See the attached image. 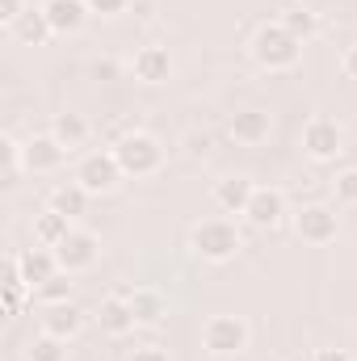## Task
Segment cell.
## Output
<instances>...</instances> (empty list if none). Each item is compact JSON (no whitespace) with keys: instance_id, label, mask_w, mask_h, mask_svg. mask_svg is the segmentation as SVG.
I'll use <instances>...</instances> for the list:
<instances>
[{"instance_id":"obj_1","label":"cell","mask_w":357,"mask_h":361,"mask_svg":"<svg viewBox=\"0 0 357 361\" xmlns=\"http://www.w3.org/2000/svg\"><path fill=\"white\" fill-rule=\"evenodd\" d=\"M298 55H303V42L294 34H286L277 21L273 25H261L253 34V59L265 72H290V68H298Z\"/></svg>"},{"instance_id":"obj_2","label":"cell","mask_w":357,"mask_h":361,"mask_svg":"<svg viewBox=\"0 0 357 361\" xmlns=\"http://www.w3.org/2000/svg\"><path fill=\"white\" fill-rule=\"evenodd\" d=\"M189 248L202 257V261H231L236 252H240V231H236V223H227V219H202V223H193V231H189Z\"/></svg>"},{"instance_id":"obj_3","label":"cell","mask_w":357,"mask_h":361,"mask_svg":"<svg viewBox=\"0 0 357 361\" xmlns=\"http://www.w3.org/2000/svg\"><path fill=\"white\" fill-rule=\"evenodd\" d=\"M114 156H118V164H122L126 177H152V173L164 164V147H160L147 130H135V135H126L122 143H114Z\"/></svg>"},{"instance_id":"obj_4","label":"cell","mask_w":357,"mask_h":361,"mask_svg":"<svg viewBox=\"0 0 357 361\" xmlns=\"http://www.w3.org/2000/svg\"><path fill=\"white\" fill-rule=\"evenodd\" d=\"M248 324L240 315H210L206 328H202V349L214 353V357H231V353H244L248 349Z\"/></svg>"},{"instance_id":"obj_5","label":"cell","mask_w":357,"mask_h":361,"mask_svg":"<svg viewBox=\"0 0 357 361\" xmlns=\"http://www.w3.org/2000/svg\"><path fill=\"white\" fill-rule=\"evenodd\" d=\"M337 231H341V219H337V210H332V206L311 202V206L294 210V235H298L303 244L324 248V244H332V240H337Z\"/></svg>"},{"instance_id":"obj_6","label":"cell","mask_w":357,"mask_h":361,"mask_svg":"<svg viewBox=\"0 0 357 361\" xmlns=\"http://www.w3.org/2000/svg\"><path fill=\"white\" fill-rule=\"evenodd\" d=\"M303 152H307L311 160L328 164V160H337V156L345 152V130H341L332 118H311V122L303 126Z\"/></svg>"},{"instance_id":"obj_7","label":"cell","mask_w":357,"mask_h":361,"mask_svg":"<svg viewBox=\"0 0 357 361\" xmlns=\"http://www.w3.org/2000/svg\"><path fill=\"white\" fill-rule=\"evenodd\" d=\"M122 177H126V173H122V164H118L114 152H92V156L80 160V169H76V180H80L89 193H109Z\"/></svg>"},{"instance_id":"obj_8","label":"cell","mask_w":357,"mask_h":361,"mask_svg":"<svg viewBox=\"0 0 357 361\" xmlns=\"http://www.w3.org/2000/svg\"><path fill=\"white\" fill-rule=\"evenodd\" d=\"M55 257H59V269L68 273H85L97 265V257H101V240L92 235V231H68V240L55 248Z\"/></svg>"},{"instance_id":"obj_9","label":"cell","mask_w":357,"mask_h":361,"mask_svg":"<svg viewBox=\"0 0 357 361\" xmlns=\"http://www.w3.org/2000/svg\"><path fill=\"white\" fill-rule=\"evenodd\" d=\"M244 219L253 223V227H277L282 219H286V193L282 189H273V185H257L253 189V202H248V210H244Z\"/></svg>"},{"instance_id":"obj_10","label":"cell","mask_w":357,"mask_h":361,"mask_svg":"<svg viewBox=\"0 0 357 361\" xmlns=\"http://www.w3.org/2000/svg\"><path fill=\"white\" fill-rule=\"evenodd\" d=\"M97 324H101V332H105V336H131V332L139 328L131 298H126V294H118V290H114L109 298H101V307H97Z\"/></svg>"},{"instance_id":"obj_11","label":"cell","mask_w":357,"mask_h":361,"mask_svg":"<svg viewBox=\"0 0 357 361\" xmlns=\"http://www.w3.org/2000/svg\"><path fill=\"white\" fill-rule=\"evenodd\" d=\"M63 160H68V147L55 135H34L25 143V169L30 173H59Z\"/></svg>"},{"instance_id":"obj_12","label":"cell","mask_w":357,"mask_h":361,"mask_svg":"<svg viewBox=\"0 0 357 361\" xmlns=\"http://www.w3.org/2000/svg\"><path fill=\"white\" fill-rule=\"evenodd\" d=\"M131 72H135V80H143V85H164V80L173 76V55H169L164 47H143V51H135Z\"/></svg>"},{"instance_id":"obj_13","label":"cell","mask_w":357,"mask_h":361,"mask_svg":"<svg viewBox=\"0 0 357 361\" xmlns=\"http://www.w3.org/2000/svg\"><path fill=\"white\" fill-rule=\"evenodd\" d=\"M231 139L236 143H244V147H257V143H265L269 135H273V118H269L265 109H240L236 118H231Z\"/></svg>"},{"instance_id":"obj_14","label":"cell","mask_w":357,"mask_h":361,"mask_svg":"<svg viewBox=\"0 0 357 361\" xmlns=\"http://www.w3.org/2000/svg\"><path fill=\"white\" fill-rule=\"evenodd\" d=\"M253 189H257V185H253L248 177H223V180H214L210 197H214L219 210H227V214H244L248 202H253Z\"/></svg>"},{"instance_id":"obj_15","label":"cell","mask_w":357,"mask_h":361,"mask_svg":"<svg viewBox=\"0 0 357 361\" xmlns=\"http://www.w3.org/2000/svg\"><path fill=\"white\" fill-rule=\"evenodd\" d=\"M42 13H47V21H51L55 34H76L89 21V4L85 0H47Z\"/></svg>"},{"instance_id":"obj_16","label":"cell","mask_w":357,"mask_h":361,"mask_svg":"<svg viewBox=\"0 0 357 361\" xmlns=\"http://www.w3.org/2000/svg\"><path fill=\"white\" fill-rule=\"evenodd\" d=\"M17 265H21L25 286H30V290H38L47 277H55V273H59V257H55V248H25V252H17Z\"/></svg>"},{"instance_id":"obj_17","label":"cell","mask_w":357,"mask_h":361,"mask_svg":"<svg viewBox=\"0 0 357 361\" xmlns=\"http://www.w3.org/2000/svg\"><path fill=\"white\" fill-rule=\"evenodd\" d=\"M80 328H85V311H80L76 302L47 307V315H42V332H51V336H59V341H76Z\"/></svg>"},{"instance_id":"obj_18","label":"cell","mask_w":357,"mask_h":361,"mask_svg":"<svg viewBox=\"0 0 357 361\" xmlns=\"http://www.w3.org/2000/svg\"><path fill=\"white\" fill-rule=\"evenodd\" d=\"M51 135L68 147V152H76V147H85L92 135L89 118L85 114H76V109H63V114H55V122H51Z\"/></svg>"},{"instance_id":"obj_19","label":"cell","mask_w":357,"mask_h":361,"mask_svg":"<svg viewBox=\"0 0 357 361\" xmlns=\"http://www.w3.org/2000/svg\"><path fill=\"white\" fill-rule=\"evenodd\" d=\"M118 294H126L131 298V307H135V319H139V328H156L164 315H169V307H164V298L156 294V290H131V286H122Z\"/></svg>"},{"instance_id":"obj_20","label":"cell","mask_w":357,"mask_h":361,"mask_svg":"<svg viewBox=\"0 0 357 361\" xmlns=\"http://www.w3.org/2000/svg\"><path fill=\"white\" fill-rule=\"evenodd\" d=\"M89 197L92 193L80 180H68V185H55V189H51V210L63 214V219H80L85 206H89Z\"/></svg>"},{"instance_id":"obj_21","label":"cell","mask_w":357,"mask_h":361,"mask_svg":"<svg viewBox=\"0 0 357 361\" xmlns=\"http://www.w3.org/2000/svg\"><path fill=\"white\" fill-rule=\"evenodd\" d=\"M68 231H72V219H63L55 210H47V214L34 219V244L38 248H59L68 240Z\"/></svg>"},{"instance_id":"obj_22","label":"cell","mask_w":357,"mask_h":361,"mask_svg":"<svg viewBox=\"0 0 357 361\" xmlns=\"http://www.w3.org/2000/svg\"><path fill=\"white\" fill-rule=\"evenodd\" d=\"M277 25H282L286 34H294L298 42H307V38H315V30H320V17H315L307 4H290V8L277 17Z\"/></svg>"},{"instance_id":"obj_23","label":"cell","mask_w":357,"mask_h":361,"mask_svg":"<svg viewBox=\"0 0 357 361\" xmlns=\"http://www.w3.org/2000/svg\"><path fill=\"white\" fill-rule=\"evenodd\" d=\"M13 34H17L21 42H30V47H42L55 30H51V21H47V13H42V8H25V13L17 17Z\"/></svg>"},{"instance_id":"obj_24","label":"cell","mask_w":357,"mask_h":361,"mask_svg":"<svg viewBox=\"0 0 357 361\" xmlns=\"http://www.w3.org/2000/svg\"><path fill=\"white\" fill-rule=\"evenodd\" d=\"M25 361H68V341L42 332V336H34L25 345Z\"/></svg>"},{"instance_id":"obj_25","label":"cell","mask_w":357,"mask_h":361,"mask_svg":"<svg viewBox=\"0 0 357 361\" xmlns=\"http://www.w3.org/2000/svg\"><path fill=\"white\" fill-rule=\"evenodd\" d=\"M38 302H47V307H59V302H72V273L68 269H59L55 277H47L38 290Z\"/></svg>"},{"instance_id":"obj_26","label":"cell","mask_w":357,"mask_h":361,"mask_svg":"<svg viewBox=\"0 0 357 361\" xmlns=\"http://www.w3.org/2000/svg\"><path fill=\"white\" fill-rule=\"evenodd\" d=\"M4 185H17V173H21V164H25V147L13 139V135H4Z\"/></svg>"},{"instance_id":"obj_27","label":"cell","mask_w":357,"mask_h":361,"mask_svg":"<svg viewBox=\"0 0 357 361\" xmlns=\"http://www.w3.org/2000/svg\"><path fill=\"white\" fill-rule=\"evenodd\" d=\"M332 193H337V202H341V206H357V169L337 173V180H332Z\"/></svg>"},{"instance_id":"obj_28","label":"cell","mask_w":357,"mask_h":361,"mask_svg":"<svg viewBox=\"0 0 357 361\" xmlns=\"http://www.w3.org/2000/svg\"><path fill=\"white\" fill-rule=\"evenodd\" d=\"M25 281L21 277H13V281H4V315L13 319V315H21V307H25Z\"/></svg>"},{"instance_id":"obj_29","label":"cell","mask_w":357,"mask_h":361,"mask_svg":"<svg viewBox=\"0 0 357 361\" xmlns=\"http://www.w3.org/2000/svg\"><path fill=\"white\" fill-rule=\"evenodd\" d=\"M89 4V13H101V17H114V13H122L131 0H85Z\"/></svg>"},{"instance_id":"obj_30","label":"cell","mask_w":357,"mask_h":361,"mask_svg":"<svg viewBox=\"0 0 357 361\" xmlns=\"http://www.w3.org/2000/svg\"><path fill=\"white\" fill-rule=\"evenodd\" d=\"M21 13H25V0H0V21L4 25H17Z\"/></svg>"},{"instance_id":"obj_31","label":"cell","mask_w":357,"mask_h":361,"mask_svg":"<svg viewBox=\"0 0 357 361\" xmlns=\"http://www.w3.org/2000/svg\"><path fill=\"white\" fill-rule=\"evenodd\" d=\"M131 361H169V353L160 349V345H143V349H135Z\"/></svg>"},{"instance_id":"obj_32","label":"cell","mask_w":357,"mask_h":361,"mask_svg":"<svg viewBox=\"0 0 357 361\" xmlns=\"http://www.w3.org/2000/svg\"><path fill=\"white\" fill-rule=\"evenodd\" d=\"M341 72H345L349 80H357V42L345 51V59H341Z\"/></svg>"},{"instance_id":"obj_33","label":"cell","mask_w":357,"mask_h":361,"mask_svg":"<svg viewBox=\"0 0 357 361\" xmlns=\"http://www.w3.org/2000/svg\"><path fill=\"white\" fill-rule=\"evenodd\" d=\"M315 361H353V357H349L345 349H320V353H315Z\"/></svg>"},{"instance_id":"obj_34","label":"cell","mask_w":357,"mask_h":361,"mask_svg":"<svg viewBox=\"0 0 357 361\" xmlns=\"http://www.w3.org/2000/svg\"><path fill=\"white\" fill-rule=\"evenodd\" d=\"M206 152V135H189V156H202Z\"/></svg>"},{"instance_id":"obj_35","label":"cell","mask_w":357,"mask_h":361,"mask_svg":"<svg viewBox=\"0 0 357 361\" xmlns=\"http://www.w3.org/2000/svg\"><path fill=\"white\" fill-rule=\"evenodd\" d=\"M257 361H282V357H257Z\"/></svg>"},{"instance_id":"obj_36","label":"cell","mask_w":357,"mask_h":361,"mask_svg":"<svg viewBox=\"0 0 357 361\" xmlns=\"http://www.w3.org/2000/svg\"><path fill=\"white\" fill-rule=\"evenodd\" d=\"M290 4H303V0H290Z\"/></svg>"}]
</instances>
